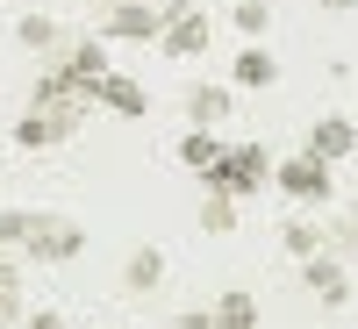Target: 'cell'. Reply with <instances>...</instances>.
<instances>
[{"label": "cell", "instance_id": "10", "mask_svg": "<svg viewBox=\"0 0 358 329\" xmlns=\"http://www.w3.org/2000/svg\"><path fill=\"white\" fill-rule=\"evenodd\" d=\"M229 108H236L229 86H187V122H194V129H222Z\"/></svg>", "mask_w": 358, "mask_h": 329}, {"label": "cell", "instance_id": "8", "mask_svg": "<svg viewBox=\"0 0 358 329\" xmlns=\"http://www.w3.org/2000/svg\"><path fill=\"white\" fill-rule=\"evenodd\" d=\"M301 286L315 293L322 308H344V301H351V279H344L337 251H315V258H301Z\"/></svg>", "mask_w": 358, "mask_h": 329}, {"label": "cell", "instance_id": "6", "mask_svg": "<svg viewBox=\"0 0 358 329\" xmlns=\"http://www.w3.org/2000/svg\"><path fill=\"white\" fill-rule=\"evenodd\" d=\"M158 50H165V57H201V50H208V22H201V15L187 8V0H172V8H165Z\"/></svg>", "mask_w": 358, "mask_h": 329}, {"label": "cell", "instance_id": "15", "mask_svg": "<svg viewBox=\"0 0 358 329\" xmlns=\"http://www.w3.org/2000/svg\"><path fill=\"white\" fill-rule=\"evenodd\" d=\"M36 222H43V207H0V251H22L36 236Z\"/></svg>", "mask_w": 358, "mask_h": 329}, {"label": "cell", "instance_id": "14", "mask_svg": "<svg viewBox=\"0 0 358 329\" xmlns=\"http://www.w3.org/2000/svg\"><path fill=\"white\" fill-rule=\"evenodd\" d=\"M208 322H215V329H258V301H251V293H222V301L208 308Z\"/></svg>", "mask_w": 358, "mask_h": 329}, {"label": "cell", "instance_id": "13", "mask_svg": "<svg viewBox=\"0 0 358 329\" xmlns=\"http://www.w3.org/2000/svg\"><path fill=\"white\" fill-rule=\"evenodd\" d=\"M94 101H101V108H115V115H143V108H151V94H143V86H136L129 72H108Z\"/></svg>", "mask_w": 358, "mask_h": 329}, {"label": "cell", "instance_id": "21", "mask_svg": "<svg viewBox=\"0 0 358 329\" xmlns=\"http://www.w3.org/2000/svg\"><path fill=\"white\" fill-rule=\"evenodd\" d=\"M0 293H22V272H15V251H0Z\"/></svg>", "mask_w": 358, "mask_h": 329}, {"label": "cell", "instance_id": "11", "mask_svg": "<svg viewBox=\"0 0 358 329\" xmlns=\"http://www.w3.org/2000/svg\"><path fill=\"white\" fill-rule=\"evenodd\" d=\"M122 286H129V293H158V286H165V251H158V244H136L129 265H122Z\"/></svg>", "mask_w": 358, "mask_h": 329}, {"label": "cell", "instance_id": "4", "mask_svg": "<svg viewBox=\"0 0 358 329\" xmlns=\"http://www.w3.org/2000/svg\"><path fill=\"white\" fill-rule=\"evenodd\" d=\"M50 72L65 79L79 101H94V94H101V79H108L115 65H108V50H101V43H86V36H79V43H65V50H57V65H50Z\"/></svg>", "mask_w": 358, "mask_h": 329}, {"label": "cell", "instance_id": "3", "mask_svg": "<svg viewBox=\"0 0 358 329\" xmlns=\"http://www.w3.org/2000/svg\"><path fill=\"white\" fill-rule=\"evenodd\" d=\"M273 187H280L294 207H322V200H330V165L308 158V151H294L287 165H273Z\"/></svg>", "mask_w": 358, "mask_h": 329}, {"label": "cell", "instance_id": "2", "mask_svg": "<svg viewBox=\"0 0 358 329\" xmlns=\"http://www.w3.org/2000/svg\"><path fill=\"white\" fill-rule=\"evenodd\" d=\"M79 122H86V101H57V108H36V101H29L22 122H15V143H22V151H50V143H65Z\"/></svg>", "mask_w": 358, "mask_h": 329}, {"label": "cell", "instance_id": "18", "mask_svg": "<svg viewBox=\"0 0 358 329\" xmlns=\"http://www.w3.org/2000/svg\"><path fill=\"white\" fill-rule=\"evenodd\" d=\"M201 229H208V236H229V229H236V193H215V187H208V193H201Z\"/></svg>", "mask_w": 358, "mask_h": 329}, {"label": "cell", "instance_id": "22", "mask_svg": "<svg viewBox=\"0 0 358 329\" xmlns=\"http://www.w3.org/2000/svg\"><path fill=\"white\" fill-rule=\"evenodd\" d=\"M172 329H215V322H208V308H179V315H172Z\"/></svg>", "mask_w": 358, "mask_h": 329}, {"label": "cell", "instance_id": "16", "mask_svg": "<svg viewBox=\"0 0 358 329\" xmlns=\"http://www.w3.org/2000/svg\"><path fill=\"white\" fill-rule=\"evenodd\" d=\"M280 244H287V258H294V265H301V258H315V251H330V236H322L315 222H301V215H294V222L280 229Z\"/></svg>", "mask_w": 358, "mask_h": 329}, {"label": "cell", "instance_id": "9", "mask_svg": "<svg viewBox=\"0 0 358 329\" xmlns=\"http://www.w3.org/2000/svg\"><path fill=\"white\" fill-rule=\"evenodd\" d=\"M308 158H322V165H337V158H351L358 151V122H344V115H322V122L308 129V143H301Z\"/></svg>", "mask_w": 358, "mask_h": 329}, {"label": "cell", "instance_id": "12", "mask_svg": "<svg viewBox=\"0 0 358 329\" xmlns=\"http://www.w3.org/2000/svg\"><path fill=\"white\" fill-rule=\"evenodd\" d=\"M273 79H280V65H273V57H265L258 43H244V50H236V65H229V86H244V94H265Z\"/></svg>", "mask_w": 358, "mask_h": 329}, {"label": "cell", "instance_id": "25", "mask_svg": "<svg viewBox=\"0 0 358 329\" xmlns=\"http://www.w3.org/2000/svg\"><path fill=\"white\" fill-rule=\"evenodd\" d=\"M322 8H330V15H351V8H358V0H322Z\"/></svg>", "mask_w": 358, "mask_h": 329}, {"label": "cell", "instance_id": "19", "mask_svg": "<svg viewBox=\"0 0 358 329\" xmlns=\"http://www.w3.org/2000/svg\"><path fill=\"white\" fill-rule=\"evenodd\" d=\"M15 43H22V50H57L65 36H57L50 15H22V22H15Z\"/></svg>", "mask_w": 358, "mask_h": 329}, {"label": "cell", "instance_id": "1", "mask_svg": "<svg viewBox=\"0 0 358 329\" xmlns=\"http://www.w3.org/2000/svg\"><path fill=\"white\" fill-rule=\"evenodd\" d=\"M201 187H215V193H236V200H251L273 187V158H265V143H222V158L201 172Z\"/></svg>", "mask_w": 358, "mask_h": 329}, {"label": "cell", "instance_id": "7", "mask_svg": "<svg viewBox=\"0 0 358 329\" xmlns=\"http://www.w3.org/2000/svg\"><path fill=\"white\" fill-rule=\"evenodd\" d=\"M165 29V8H151V0H115L108 8V36L115 43H158Z\"/></svg>", "mask_w": 358, "mask_h": 329}, {"label": "cell", "instance_id": "23", "mask_svg": "<svg viewBox=\"0 0 358 329\" xmlns=\"http://www.w3.org/2000/svg\"><path fill=\"white\" fill-rule=\"evenodd\" d=\"M22 322V293H0V329H15Z\"/></svg>", "mask_w": 358, "mask_h": 329}, {"label": "cell", "instance_id": "24", "mask_svg": "<svg viewBox=\"0 0 358 329\" xmlns=\"http://www.w3.org/2000/svg\"><path fill=\"white\" fill-rule=\"evenodd\" d=\"M29 329H65V315H50V308H43V315H29Z\"/></svg>", "mask_w": 358, "mask_h": 329}, {"label": "cell", "instance_id": "5", "mask_svg": "<svg viewBox=\"0 0 358 329\" xmlns=\"http://www.w3.org/2000/svg\"><path fill=\"white\" fill-rule=\"evenodd\" d=\"M86 251V229L79 222H65V215H43L36 222V236L22 244V258H36V265H72Z\"/></svg>", "mask_w": 358, "mask_h": 329}, {"label": "cell", "instance_id": "17", "mask_svg": "<svg viewBox=\"0 0 358 329\" xmlns=\"http://www.w3.org/2000/svg\"><path fill=\"white\" fill-rule=\"evenodd\" d=\"M215 158H222V136H208V129H187V136H179V165H187V172H208Z\"/></svg>", "mask_w": 358, "mask_h": 329}, {"label": "cell", "instance_id": "20", "mask_svg": "<svg viewBox=\"0 0 358 329\" xmlns=\"http://www.w3.org/2000/svg\"><path fill=\"white\" fill-rule=\"evenodd\" d=\"M229 22H236V36H244V43H258L265 29H273V8H265V0H236Z\"/></svg>", "mask_w": 358, "mask_h": 329}]
</instances>
